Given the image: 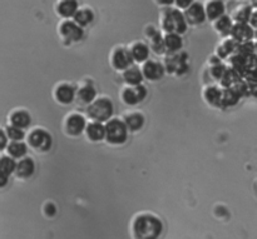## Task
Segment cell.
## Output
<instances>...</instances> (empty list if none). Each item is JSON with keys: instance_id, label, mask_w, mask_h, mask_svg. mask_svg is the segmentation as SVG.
Here are the masks:
<instances>
[{"instance_id": "1", "label": "cell", "mask_w": 257, "mask_h": 239, "mask_svg": "<svg viewBox=\"0 0 257 239\" xmlns=\"http://www.w3.org/2000/svg\"><path fill=\"white\" fill-rule=\"evenodd\" d=\"M132 234L135 239H158L162 234V223L155 215L141 214L133 220Z\"/></svg>"}, {"instance_id": "2", "label": "cell", "mask_w": 257, "mask_h": 239, "mask_svg": "<svg viewBox=\"0 0 257 239\" xmlns=\"http://www.w3.org/2000/svg\"><path fill=\"white\" fill-rule=\"evenodd\" d=\"M161 28L166 34H185L188 28L185 14L178 8H167L161 15Z\"/></svg>"}, {"instance_id": "3", "label": "cell", "mask_w": 257, "mask_h": 239, "mask_svg": "<svg viewBox=\"0 0 257 239\" xmlns=\"http://www.w3.org/2000/svg\"><path fill=\"white\" fill-rule=\"evenodd\" d=\"M113 113H114V105L112 100L108 98H97L89 107H87L88 117L92 119V122L107 123L112 119Z\"/></svg>"}, {"instance_id": "4", "label": "cell", "mask_w": 257, "mask_h": 239, "mask_svg": "<svg viewBox=\"0 0 257 239\" xmlns=\"http://www.w3.org/2000/svg\"><path fill=\"white\" fill-rule=\"evenodd\" d=\"M128 130L124 120L112 118L109 122L105 123V140L112 145H122L127 142Z\"/></svg>"}, {"instance_id": "5", "label": "cell", "mask_w": 257, "mask_h": 239, "mask_svg": "<svg viewBox=\"0 0 257 239\" xmlns=\"http://www.w3.org/2000/svg\"><path fill=\"white\" fill-rule=\"evenodd\" d=\"M53 144L52 135L45 129H34L28 135V145L38 153H47Z\"/></svg>"}, {"instance_id": "6", "label": "cell", "mask_w": 257, "mask_h": 239, "mask_svg": "<svg viewBox=\"0 0 257 239\" xmlns=\"http://www.w3.org/2000/svg\"><path fill=\"white\" fill-rule=\"evenodd\" d=\"M59 35L68 43H77L84 37V30L74 20H63L59 25Z\"/></svg>"}, {"instance_id": "7", "label": "cell", "mask_w": 257, "mask_h": 239, "mask_svg": "<svg viewBox=\"0 0 257 239\" xmlns=\"http://www.w3.org/2000/svg\"><path fill=\"white\" fill-rule=\"evenodd\" d=\"M133 58L131 54V50L127 48H117L113 50L112 55H110V64L114 68L117 72H124L128 68L132 67Z\"/></svg>"}, {"instance_id": "8", "label": "cell", "mask_w": 257, "mask_h": 239, "mask_svg": "<svg viewBox=\"0 0 257 239\" xmlns=\"http://www.w3.org/2000/svg\"><path fill=\"white\" fill-rule=\"evenodd\" d=\"M87 120L83 115L74 113V114L68 115L64 122V130L70 137H79L87 129Z\"/></svg>"}, {"instance_id": "9", "label": "cell", "mask_w": 257, "mask_h": 239, "mask_svg": "<svg viewBox=\"0 0 257 239\" xmlns=\"http://www.w3.org/2000/svg\"><path fill=\"white\" fill-rule=\"evenodd\" d=\"M146 97H147V89L142 84L137 85V87L124 88L120 94L123 103L130 107H136V105L141 104L146 99Z\"/></svg>"}, {"instance_id": "10", "label": "cell", "mask_w": 257, "mask_h": 239, "mask_svg": "<svg viewBox=\"0 0 257 239\" xmlns=\"http://www.w3.org/2000/svg\"><path fill=\"white\" fill-rule=\"evenodd\" d=\"M77 98V89L72 84L62 83L54 90V99L62 105H69Z\"/></svg>"}, {"instance_id": "11", "label": "cell", "mask_w": 257, "mask_h": 239, "mask_svg": "<svg viewBox=\"0 0 257 239\" xmlns=\"http://www.w3.org/2000/svg\"><path fill=\"white\" fill-rule=\"evenodd\" d=\"M183 14H185L188 25H200L207 19L206 8L203 7V4L198 2H195L191 7H188Z\"/></svg>"}, {"instance_id": "12", "label": "cell", "mask_w": 257, "mask_h": 239, "mask_svg": "<svg viewBox=\"0 0 257 239\" xmlns=\"http://www.w3.org/2000/svg\"><path fill=\"white\" fill-rule=\"evenodd\" d=\"M141 69H142L145 79L151 80V82L160 80L166 72L165 65L161 64L160 62H156V60H147V62L143 63Z\"/></svg>"}, {"instance_id": "13", "label": "cell", "mask_w": 257, "mask_h": 239, "mask_svg": "<svg viewBox=\"0 0 257 239\" xmlns=\"http://www.w3.org/2000/svg\"><path fill=\"white\" fill-rule=\"evenodd\" d=\"M231 38L233 40L242 44V43L251 42L253 38V28L250 24H243V23H235L231 32Z\"/></svg>"}, {"instance_id": "14", "label": "cell", "mask_w": 257, "mask_h": 239, "mask_svg": "<svg viewBox=\"0 0 257 239\" xmlns=\"http://www.w3.org/2000/svg\"><path fill=\"white\" fill-rule=\"evenodd\" d=\"M17 163L9 155H3L0 158V187L4 188L7 185L8 179L12 174H15L17 169Z\"/></svg>"}, {"instance_id": "15", "label": "cell", "mask_w": 257, "mask_h": 239, "mask_svg": "<svg viewBox=\"0 0 257 239\" xmlns=\"http://www.w3.org/2000/svg\"><path fill=\"white\" fill-rule=\"evenodd\" d=\"M35 172V163L32 158H23L18 160L17 169H15V175L18 179H29Z\"/></svg>"}, {"instance_id": "16", "label": "cell", "mask_w": 257, "mask_h": 239, "mask_svg": "<svg viewBox=\"0 0 257 239\" xmlns=\"http://www.w3.org/2000/svg\"><path fill=\"white\" fill-rule=\"evenodd\" d=\"M79 10L77 0H60L57 5V14L63 19H73Z\"/></svg>"}, {"instance_id": "17", "label": "cell", "mask_w": 257, "mask_h": 239, "mask_svg": "<svg viewBox=\"0 0 257 239\" xmlns=\"http://www.w3.org/2000/svg\"><path fill=\"white\" fill-rule=\"evenodd\" d=\"M85 135L93 143L105 140V124L99 122L88 123L87 129H85Z\"/></svg>"}, {"instance_id": "18", "label": "cell", "mask_w": 257, "mask_h": 239, "mask_svg": "<svg viewBox=\"0 0 257 239\" xmlns=\"http://www.w3.org/2000/svg\"><path fill=\"white\" fill-rule=\"evenodd\" d=\"M147 38L151 40V50L156 54H165L167 52L165 45V37H162L157 29L153 27L148 28Z\"/></svg>"}, {"instance_id": "19", "label": "cell", "mask_w": 257, "mask_h": 239, "mask_svg": "<svg viewBox=\"0 0 257 239\" xmlns=\"http://www.w3.org/2000/svg\"><path fill=\"white\" fill-rule=\"evenodd\" d=\"M97 99V90L93 85H83L79 89H77V100L80 105H85V107H89L94 100Z\"/></svg>"}, {"instance_id": "20", "label": "cell", "mask_w": 257, "mask_h": 239, "mask_svg": "<svg viewBox=\"0 0 257 239\" xmlns=\"http://www.w3.org/2000/svg\"><path fill=\"white\" fill-rule=\"evenodd\" d=\"M122 77L128 87H137V85L142 84V82L145 80L142 69L136 67V65H132V67L128 68L127 70H124V72L122 73Z\"/></svg>"}, {"instance_id": "21", "label": "cell", "mask_w": 257, "mask_h": 239, "mask_svg": "<svg viewBox=\"0 0 257 239\" xmlns=\"http://www.w3.org/2000/svg\"><path fill=\"white\" fill-rule=\"evenodd\" d=\"M9 125L13 127H17L19 129H27L32 124V117H30L29 113L27 110H15L10 114L9 117Z\"/></svg>"}, {"instance_id": "22", "label": "cell", "mask_w": 257, "mask_h": 239, "mask_svg": "<svg viewBox=\"0 0 257 239\" xmlns=\"http://www.w3.org/2000/svg\"><path fill=\"white\" fill-rule=\"evenodd\" d=\"M206 14H207V19L216 22L217 19H220L221 17L225 15L226 7L225 3L222 0H210V2L206 4Z\"/></svg>"}, {"instance_id": "23", "label": "cell", "mask_w": 257, "mask_h": 239, "mask_svg": "<svg viewBox=\"0 0 257 239\" xmlns=\"http://www.w3.org/2000/svg\"><path fill=\"white\" fill-rule=\"evenodd\" d=\"M131 50V54H132L133 60L136 63H145L147 60H150V48L142 42H137V43H133L130 48Z\"/></svg>"}, {"instance_id": "24", "label": "cell", "mask_w": 257, "mask_h": 239, "mask_svg": "<svg viewBox=\"0 0 257 239\" xmlns=\"http://www.w3.org/2000/svg\"><path fill=\"white\" fill-rule=\"evenodd\" d=\"M203 98H205L206 103L210 104L211 107L221 108V103H222V89L215 87V85H210L203 92Z\"/></svg>"}, {"instance_id": "25", "label": "cell", "mask_w": 257, "mask_h": 239, "mask_svg": "<svg viewBox=\"0 0 257 239\" xmlns=\"http://www.w3.org/2000/svg\"><path fill=\"white\" fill-rule=\"evenodd\" d=\"M238 49V43L233 40L232 38L226 39L220 47L217 48V57L220 59H226V58H231L237 53Z\"/></svg>"}, {"instance_id": "26", "label": "cell", "mask_w": 257, "mask_h": 239, "mask_svg": "<svg viewBox=\"0 0 257 239\" xmlns=\"http://www.w3.org/2000/svg\"><path fill=\"white\" fill-rule=\"evenodd\" d=\"M123 120H124L130 133L138 132L145 125V117L141 113H130V114L125 115V118Z\"/></svg>"}, {"instance_id": "27", "label": "cell", "mask_w": 257, "mask_h": 239, "mask_svg": "<svg viewBox=\"0 0 257 239\" xmlns=\"http://www.w3.org/2000/svg\"><path fill=\"white\" fill-rule=\"evenodd\" d=\"M241 94L235 89V88H222V103L221 108H230L235 107L240 100Z\"/></svg>"}, {"instance_id": "28", "label": "cell", "mask_w": 257, "mask_h": 239, "mask_svg": "<svg viewBox=\"0 0 257 239\" xmlns=\"http://www.w3.org/2000/svg\"><path fill=\"white\" fill-rule=\"evenodd\" d=\"M7 153L13 159L20 160L27 155L28 145L24 142H10L7 148Z\"/></svg>"}, {"instance_id": "29", "label": "cell", "mask_w": 257, "mask_h": 239, "mask_svg": "<svg viewBox=\"0 0 257 239\" xmlns=\"http://www.w3.org/2000/svg\"><path fill=\"white\" fill-rule=\"evenodd\" d=\"M73 20L82 28H85L93 23V20H94V13L89 8H80L77 12V14L74 15V18H73Z\"/></svg>"}, {"instance_id": "30", "label": "cell", "mask_w": 257, "mask_h": 239, "mask_svg": "<svg viewBox=\"0 0 257 239\" xmlns=\"http://www.w3.org/2000/svg\"><path fill=\"white\" fill-rule=\"evenodd\" d=\"M235 25V23L232 22L228 15H223L220 19H217L215 22V29L218 34H221L222 37H227V35H231V32H232V28Z\"/></svg>"}, {"instance_id": "31", "label": "cell", "mask_w": 257, "mask_h": 239, "mask_svg": "<svg viewBox=\"0 0 257 239\" xmlns=\"http://www.w3.org/2000/svg\"><path fill=\"white\" fill-rule=\"evenodd\" d=\"M166 50L170 53H177L182 49L183 42L180 34H166L165 35Z\"/></svg>"}, {"instance_id": "32", "label": "cell", "mask_w": 257, "mask_h": 239, "mask_svg": "<svg viewBox=\"0 0 257 239\" xmlns=\"http://www.w3.org/2000/svg\"><path fill=\"white\" fill-rule=\"evenodd\" d=\"M252 7L251 5H245L237 9L233 14V20L235 23H243V24H250L251 17H252Z\"/></svg>"}, {"instance_id": "33", "label": "cell", "mask_w": 257, "mask_h": 239, "mask_svg": "<svg viewBox=\"0 0 257 239\" xmlns=\"http://www.w3.org/2000/svg\"><path fill=\"white\" fill-rule=\"evenodd\" d=\"M4 130L10 142H23V139L25 138L24 130L19 129L17 127H13V125H8Z\"/></svg>"}, {"instance_id": "34", "label": "cell", "mask_w": 257, "mask_h": 239, "mask_svg": "<svg viewBox=\"0 0 257 239\" xmlns=\"http://www.w3.org/2000/svg\"><path fill=\"white\" fill-rule=\"evenodd\" d=\"M227 69L228 68L225 67L222 63L213 64L212 68H211V77H212L215 80H217V82H221V80H222V78L225 77Z\"/></svg>"}, {"instance_id": "35", "label": "cell", "mask_w": 257, "mask_h": 239, "mask_svg": "<svg viewBox=\"0 0 257 239\" xmlns=\"http://www.w3.org/2000/svg\"><path fill=\"white\" fill-rule=\"evenodd\" d=\"M10 140L9 138H8L7 133H5V130L3 129L2 132H0V149L2 150H5L8 148V145H9Z\"/></svg>"}, {"instance_id": "36", "label": "cell", "mask_w": 257, "mask_h": 239, "mask_svg": "<svg viewBox=\"0 0 257 239\" xmlns=\"http://www.w3.org/2000/svg\"><path fill=\"white\" fill-rule=\"evenodd\" d=\"M193 3H195V0H176L175 4H176V7L178 8V9L186 10L188 7H191Z\"/></svg>"}, {"instance_id": "37", "label": "cell", "mask_w": 257, "mask_h": 239, "mask_svg": "<svg viewBox=\"0 0 257 239\" xmlns=\"http://www.w3.org/2000/svg\"><path fill=\"white\" fill-rule=\"evenodd\" d=\"M176 0H156L158 5H162V7H170V5L175 4Z\"/></svg>"}, {"instance_id": "38", "label": "cell", "mask_w": 257, "mask_h": 239, "mask_svg": "<svg viewBox=\"0 0 257 239\" xmlns=\"http://www.w3.org/2000/svg\"><path fill=\"white\" fill-rule=\"evenodd\" d=\"M250 25L252 28H257V10L252 13V17H251V20H250Z\"/></svg>"}, {"instance_id": "39", "label": "cell", "mask_w": 257, "mask_h": 239, "mask_svg": "<svg viewBox=\"0 0 257 239\" xmlns=\"http://www.w3.org/2000/svg\"><path fill=\"white\" fill-rule=\"evenodd\" d=\"M251 5H252V7L257 8V0H251Z\"/></svg>"}, {"instance_id": "40", "label": "cell", "mask_w": 257, "mask_h": 239, "mask_svg": "<svg viewBox=\"0 0 257 239\" xmlns=\"http://www.w3.org/2000/svg\"><path fill=\"white\" fill-rule=\"evenodd\" d=\"M255 52L257 53V43H256V44H255Z\"/></svg>"}]
</instances>
